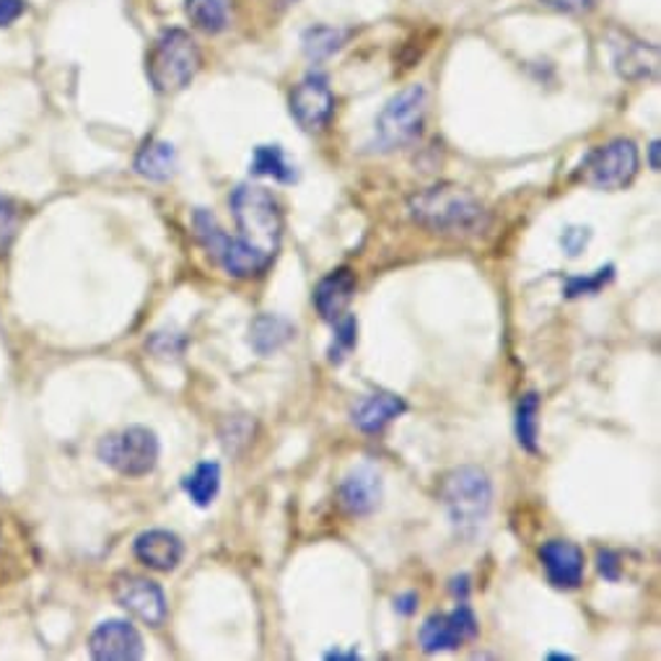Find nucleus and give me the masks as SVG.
I'll return each mask as SVG.
<instances>
[{
  "label": "nucleus",
  "mask_w": 661,
  "mask_h": 661,
  "mask_svg": "<svg viewBox=\"0 0 661 661\" xmlns=\"http://www.w3.org/2000/svg\"><path fill=\"white\" fill-rule=\"evenodd\" d=\"M408 208L420 227L433 234L477 236L488 229V210L483 202L454 181H441L416 192Z\"/></svg>",
  "instance_id": "1"
},
{
  "label": "nucleus",
  "mask_w": 661,
  "mask_h": 661,
  "mask_svg": "<svg viewBox=\"0 0 661 661\" xmlns=\"http://www.w3.org/2000/svg\"><path fill=\"white\" fill-rule=\"evenodd\" d=\"M231 213L236 218L239 242L257 252L265 263H273L283 242V210L271 190L260 185H239L231 192Z\"/></svg>",
  "instance_id": "2"
},
{
  "label": "nucleus",
  "mask_w": 661,
  "mask_h": 661,
  "mask_svg": "<svg viewBox=\"0 0 661 661\" xmlns=\"http://www.w3.org/2000/svg\"><path fill=\"white\" fill-rule=\"evenodd\" d=\"M202 68L198 42L185 29H166L156 36L145 57V76L158 93H179L195 81Z\"/></svg>",
  "instance_id": "3"
},
{
  "label": "nucleus",
  "mask_w": 661,
  "mask_h": 661,
  "mask_svg": "<svg viewBox=\"0 0 661 661\" xmlns=\"http://www.w3.org/2000/svg\"><path fill=\"white\" fill-rule=\"evenodd\" d=\"M441 504H444L449 521L456 532L472 540L488 521L493 506L491 477L481 467H456L441 481Z\"/></svg>",
  "instance_id": "4"
},
{
  "label": "nucleus",
  "mask_w": 661,
  "mask_h": 661,
  "mask_svg": "<svg viewBox=\"0 0 661 661\" xmlns=\"http://www.w3.org/2000/svg\"><path fill=\"white\" fill-rule=\"evenodd\" d=\"M428 93L426 86L412 84L387 101L376 118V145L379 151H397L416 143L423 133Z\"/></svg>",
  "instance_id": "5"
},
{
  "label": "nucleus",
  "mask_w": 661,
  "mask_h": 661,
  "mask_svg": "<svg viewBox=\"0 0 661 661\" xmlns=\"http://www.w3.org/2000/svg\"><path fill=\"white\" fill-rule=\"evenodd\" d=\"M638 164V145L630 137H615L584 156L576 179L592 190H623L636 179Z\"/></svg>",
  "instance_id": "6"
},
{
  "label": "nucleus",
  "mask_w": 661,
  "mask_h": 661,
  "mask_svg": "<svg viewBox=\"0 0 661 661\" xmlns=\"http://www.w3.org/2000/svg\"><path fill=\"white\" fill-rule=\"evenodd\" d=\"M192 227L202 250H206L210 260L221 265L231 278L246 280L271 267V263H265L257 252H252L250 246H244L236 236H229L227 231L218 227L216 216L210 213V210H195Z\"/></svg>",
  "instance_id": "7"
},
{
  "label": "nucleus",
  "mask_w": 661,
  "mask_h": 661,
  "mask_svg": "<svg viewBox=\"0 0 661 661\" xmlns=\"http://www.w3.org/2000/svg\"><path fill=\"white\" fill-rule=\"evenodd\" d=\"M99 460L125 477H143L158 464V439L151 428L128 426L107 433L97 447Z\"/></svg>",
  "instance_id": "8"
},
{
  "label": "nucleus",
  "mask_w": 661,
  "mask_h": 661,
  "mask_svg": "<svg viewBox=\"0 0 661 661\" xmlns=\"http://www.w3.org/2000/svg\"><path fill=\"white\" fill-rule=\"evenodd\" d=\"M112 594L120 607H125L130 615L143 620L145 626L162 628L169 615L164 590L156 581L135 576V573H118L112 581Z\"/></svg>",
  "instance_id": "9"
},
{
  "label": "nucleus",
  "mask_w": 661,
  "mask_h": 661,
  "mask_svg": "<svg viewBox=\"0 0 661 661\" xmlns=\"http://www.w3.org/2000/svg\"><path fill=\"white\" fill-rule=\"evenodd\" d=\"M288 109L294 114V120L299 122L304 130L317 133L330 125L332 114H335V97H332L330 86L322 73H309L304 81L290 91Z\"/></svg>",
  "instance_id": "10"
},
{
  "label": "nucleus",
  "mask_w": 661,
  "mask_h": 661,
  "mask_svg": "<svg viewBox=\"0 0 661 661\" xmlns=\"http://www.w3.org/2000/svg\"><path fill=\"white\" fill-rule=\"evenodd\" d=\"M477 617L472 615V609L464 605L456 607L449 615H433L420 626L418 641L423 646L426 653H439V651H454L462 643L472 641L477 636Z\"/></svg>",
  "instance_id": "11"
},
{
  "label": "nucleus",
  "mask_w": 661,
  "mask_h": 661,
  "mask_svg": "<svg viewBox=\"0 0 661 661\" xmlns=\"http://www.w3.org/2000/svg\"><path fill=\"white\" fill-rule=\"evenodd\" d=\"M89 649L99 661H135L143 657V638L130 620H104L93 628Z\"/></svg>",
  "instance_id": "12"
},
{
  "label": "nucleus",
  "mask_w": 661,
  "mask_h": 661,
  "mask_svg": "<svg viewBox=\"0 0 661 661\" xmlns=\"http://www.w3.org/2000/svg\"><path fill=\"white\" fill-rule=\"evenodd\" d=\"M542 569L555 590H576L584 581V553L579 544L565 540H550L540 548Z\"/></svg>",
  "instance_id": "13"
},
{
  "label": "nucleus",
  "mask_w": 661,
  "mask_h": 661,
  "mask_svg": "<svg viewBox=\"0 0 661 661\" xmlns=\"http://www.w3.org/2000/svg\"><path fill=\"white\" fill-rule=\"evenodd\" d=\"M620 40H613V60L615 68L628 81H641V78H653L659 70V47L649 42L636 40L630 34H617Z\"/></svg>",
  "instance_id": "14"
},
{
  "label": "nucleus",
  "mask_w": 661,
  "mask_h": 661,
  "mask_svg": "<svg viewBox=\"0 0 661 661\" xmlns=\"http://www.w3.org/2000/svg\"><path fill=\"white\" fill-rule=\"evenodd\" d=\"M408 412V403L395 392H374L353 405L351 420L363 433H382L392 420Z\"/></svg>",
  "instance_id": "15"
},
{
  "label": "nucleus",
  "mask_w": 661,
  "mask_h": 661,
  "mask_svg": "<svg viewBox=\"0 0 661 661\" xmlns=\"http://www.w3.org/2000/svg\"><path fill=\"white\" fill-rule=\"evenodd\" d=\"M382 500V477L372 467H359L340 483L338 504L351 517H366Z\"/></svg>",
  "instance_id": "16"
},
{
  "label": "nucleus",
  "mask_w": 661,
  "mask_h": 661,
  "mask_svg": "<svg viewBox=\"0 0 661 661\" xmlns=\"http://www.w3.org/2000/svg\"><path fill=\"white\" fill-rule=\"evenodd\" d=\"M133 553L148 569L169 573L181 563L185 542L174 532H166V529H148V532L135 537Z\"/></svg>",
  "instance_id": "17"
},
{
  "label": "nucleus",
  "mask_w": 661,
  "mask_h": 661,
  "mask_svg": "<svg viewBox=\"0 0 661 661\" xmlns=\"http://www.w3.org/2000/svg\"><path fill=\"white\" fill-rule=\"evenodd\" d=\"M355 286H359V280H355V273L351 267H338V271H332L327 278L319 280V286L315 288V307L319 317L324 322L335 324L345 315V309L351 307Z\"/></svg>",
  "instance_id": "18"
},
{
  "label": "nucleus",
  "mask_w": 661,
  "mask_h": 661,
  "mask_svg": "<svg viewBox=\"0 0 661 661\" xmlns=\"http://www.w3.org/2000/svg\"><path fill=\"white\" fill-rule=\"evenodd\" d=\"M133 169L141 174L143 179L151 181L172 179L174 172H177V151H174L172 143L151 137V141H145L141 151H137Z\"/></svg>",
  "instance_id": "19"
},
{
  "label": "nucleus",
  "mask_w": 661,
  "mask_h": 661,
  "mask_svg": "<svg viewBox=\"0 0 661 661\" xmlns=\"http://www.w3.org/2000/svg\"><path fill=\"white\" fill-rule=\"evenodd\" d=\"M252 348L260 355H271L296 335V327L278 315H260L250 330Z\"/></svg>",
  "instance_id": "20"
},
{
  "label": "nucleus",
  "mask_w": 661,
  "mask_h": 661,
  "mask_svg": "<svg viewBox=\"0 0 661 661\" xmlns=\"http://www.w3.org/2000/svg\"><path fill=\"white\" fill-rule=\"evenodd\" d=\"M185 13L200 32L221 34L231 24V0H187Z\"/></svg>",
  "instance_id": "21"
},
{
  "label": "nucleus",
  "mask_w": 661,
  "mask_h": 661,
  "mask_svg": "<svg viewBox=\"0 0 661 661\" xmlns=\"http://www.w3.org/2000/svg\"><path fill=\"white\" fill-rule=\"evenodd\" d=\"M250 172L257 174V177H273L275 181H283V185L299 179V172L283 154L280 145H257L252 154Z\"/></svg>",
  "instance_id": "22"
},
{
  "label": "nucleus",
  "mask_w": 661,
  "mask_h": 661,
  "mask_svg": "<svg viewBox=\"0 0 661 661\" xmlns=\"http://www.w3.org/2000/svg\"><path fill=\"white\" fill-rule=\"evenodd\" d=\"M181 488L187 491V496L192 498L195 506L206 508L213 504L218 488H221V467H218V462H200L192 470V475L185 477Z\"/></svg>",
  "instance_id": "23"
},
{
  "label": "nucleus",
  "mask_w": 661,
  "mask_h": 661,
  "mask_svg": "<svg viewBox=\"0 0 661 661\" xmlns=\"http://www.w3.org/2000/svg\"><path fill=\"white\" fill-rule=\"evenodd\" d=\"M345 40H348V32H343V29L317 24L304 32L301 45L309 60H324V57L335 55L338 49L345 45Z\"/></svg>",
  "instance_id": "24"
},
{
  "label": "nucleus",
  "mask_w": 661,
  "mask_h": 661,
  "mask_svg": "<svg viewBox=\"0 0 661 661\" xmlns=\"http://www.w3.org/2000/svg\"><path fill=\"white\" fill-rule=\"evenodd\" d=\"M537 433H540V395L527 392L517 408V439L529 454H537Z\"/></svg>",
  "instance_id": "25"
},
{
  "label": "nucleus",
  "mask_w": 661,
  "mask_h": 661,
  "mask_svg": "<svg viewBox=\"0 0 661 661\" xmlns=\"http://www.w3.org/2000/svg\"><path fill=\"white\" fill-rule=\"evenodd\" d=\"M355 343H359V322H355L353 315H343L335 322V340H332L330 351V363H343L345 355L353 351Z\"/></svg>",
  "instance_id": "26"
},
{
  "label": "nucleus",
  "mask_w": 661,
  "mask_h": 661,
  "mask_svg": "<svg viewBox=\"0 0 661 661\" xmlns=\"http://www.w3.org/2000/svg\"><path fill=\"white\" fill-rule=\"evenodd\" d=\"M613 278H615V265L602 267V271H597L594 275H586V278L584 275H579V278H569L565 280V296H569V299H579V296L599 294V290L605 288Z\"/></svg>",
  "instance_id": "27"
},
{
  "label": "nucleus",
  "mask_w": 661,
  "mask_h": 661,
  "mask_svg": "<svg viewBox=\"0 0 661 661\" xmlns=\"http://www.w3.org/2000/svg\"><path fill=\"white\" fill-rule=\"evenodd\" d=\"M19 227V210L9 198L0 195V246L9 244Z\"/></svg>",
  "instance_id": "28"
},
{
  "label": "nucleus",
  "mask_w": 661,
  "mask_h": 661,
  "mask_svg": "<svg viewBox=\"0 0 661 661\" xmlns=\"http://www.w3.org/2000/svg\"><path fill=\"white\" fill-rule=\"evenodd\" d=\"M590 239H592V231H590V229L571 227V229H565V231H563L561 244H563V250L571 254V257H576V254L584 252V246L590 244Z\"/></svg>",
  "instance_id": "29"
},
{
  "label": "nucleus",
  "mask_w": 661,
  "mask_h": 661,
  "mask_svg": "<svg viewBox=\"0 0 661 661\" xmlns=\"http://www.w3.org/2000/svg\"><path fill=\"white\" fill-rule=\"evenodd\" d=\"M597 569L607 581H620V576H623L620 555L613 553V550H599V553H597Z\"/></svg>",
  "instance_id": "30"
},
{
  "label": "nucleus",
  "mask_w": 661,
  "mask_h": 661,
  "mask_svg": "<svg viewBox=\"0 0 661 661\" xmlns=\"http://www.w3.org/2000/svg\"><path fill=\"white\" fill-rule=\"evenodd\" d=\"M26 13V0H0V29L13 26Z\"/></svg>",
  "instance_id": "31"
},
{
  "label": "nucleus",
  "mask_w": 661,
  "mask_h": 661,
  "mask_svg": "<svg viewBox=\"0 0 661 661\" xmlns=\"http://www.w3.org/2000/svg\"><path fill=\"white\" fill-rule=\"evenodd\" d=\"M540 3L563 13H581V11H590L594 0H540Z\"/></svg>",
  "instance_id": "32"
},
{
  "label": "nucleus",
  "mask_w": 661,
  "mask_h": 661,
  "mask_svg": "<svg viewBox=\"0 0 661 661\" xmlns=\"http://www.w3.org/2000/svg\"><path fill=\"white\" fill-rule=\"evenodd\" d=\"M416 607H418V597L412 592L403 594V597L395 599V609H397V613H403V615H412V613H416Z\"/></svg>",
  "instance_id": "33"
},
{
  "label": "nucleus",
  "mask_w": 661,
  "mask_h": 661,
  "mask_svg": "<svg viewBox=\"0 0 661 661\" xmlns=\"http://www.w3.org/2000/svg\"><path fill=\"white\" fill-rule=\"evenodd\" d=\"M470 579L467 576H460V579H454L452 581V592H454V597H460L462 602L467 599V594H470Z\"/></svg>",
  "instance_id": "34"
},
{
  "label": "nucleus",
  "mask_w": 661,
  "mask_h": 661,
  "mask_svg": "<svg viewBox=\"0 0 661 661\" xmlns=\"http://www.w3.org/2000/svg\"><path fill=\"white\" fill-rule=\"evenodd\" d=\"M659 148H661L659 141H653L649 145V166H651L653 172H659Z\"/></svg>",
  "instance_id": "35"
},
{
  "label": "nucleus",
  "mask_w": 661,
  "mask_h": 661,
  "mask_svg": "<svg viewBox=\"0 0 661 661\" xmlns=\"http://www.w3.org/2000/svg\"><path fill=\"white\" fill-rule=\"evenodd\" d=\"M327 659H359V653L351 651V653H343V651H330L327 653Z\"/></svg>",
  "instance_id": "36"
},
{
  "label": "nucleus",
  "mask_w": 661,
  "mask_h": 661,
  "mask_svg": "<svg viewBox=\"0 0 661 661\" xmlns=\"http://www.w3.org/2000/svg\"><path fill=\"white\" fill-rule=\"evenodd\" d=\"M550 659H571L569 653H550Z\"/></svg>",
  "instance_id": "37"
},
{
  "label": "nucleus",
  "mask_w": 661,
  "mask_h": 661,
  "mask_svg": "<svg viewBox=\"0 0 661 661\" xmlns=\"http://www.w3.org/2000/svg\"><path fill=\"white\" fill-rule=\"evenodd\" d=\"M280 3H283V5H288V3H296V0H280Z\"/></svg>",
  "instance_id": "38"
}]
</instances>
